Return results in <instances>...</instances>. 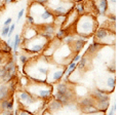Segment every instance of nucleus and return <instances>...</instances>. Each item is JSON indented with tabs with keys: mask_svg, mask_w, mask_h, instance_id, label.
Here are the masks:
<instances>
[{
	"mask_svg": "<svg viewBox=\"0 0 123 115\" xmlns=\"http://www.w3.org/2000/svg\"><path fill=\"white\" fill-rule=\"evenodd\" d=\"M94 19L89 16H82L77 22V33L78 36L87 37L94 32Z\"/></svg>",
	"mask_w": 123,
	"mask_h": 115,
	"instance_id": "1",
	"label": "nucleus"
},
{
	"mask_svg": "<svg viewBox=\"0 0 123 115\" xmlns=\"http://www.w3.org/2000/svg\"><path fill=\"white\" fill-rule=\"evenodd\" d=\"M28 91L37 99L47 100L52 95V87L47 83H33Z\"/></svg>",
	"mask_w": 123,
	"mask_h": 115,
	"instance_id": "2",
	"label": "nucleus"
},
{
	"mask_svg": "<svg viewBox=\"0 0 123 115\" xmlns=\"http://www.w3.org/2000/svg\"><path fill=\"white\" fill-rule=\"evenodd\" d=\"M18 100H20V103H22L24 106L26 107H29L31 105L35 104V103L38 101V99L36 97L29 93L28 90H23L18 94Z\"/></svg>",
	"mask_w": 123,
	"mask_h": 115,
	"instance_id": "3",
	"label": "nucleus"
},
{
	"mask_svg": "<svg viewBox=\"0 0 123 115\" xmlns=\"http://www.w3.org/2000/svg\"><path fill=\"white\" fill-rule=\"evenodd\" d=\"M113 34L114 32L111 33V31H109L106 28H98L94 33V37L98 40V42L102 44V43H106V40L111 38V35H113Z\"/></svg>",
	"mask_w": 123,
	"mask_h": 115,
	"instance_id": "4",
	"label": "nucleus"
},
{
	"mask_svg": "<svg viewBox=\"0 0 123 115\" xmlns=\"http://www.w3.org/2000/svg\"><path fill=\"white\" fill-rule=\"evenodd\" d=\"M42 30H43V32L40 33L41 35L44 38H46L47 40L51 39L53 37V35H55V24H52V23H50V24H44L42 26Z\"/></svg>",
	"mask_w": 123,
	"mask_h": 115,
	"instance_id": "5",
	"label": "nucleus"
},
{
	"mask_svg": "<svg viewBox=\"0 0 123 115\" xmlns=\"http://www.w3.org/2000/svg\"><path fill=\"white\" fill-rule=\"evenodd\" d=\"M78 37H79L78 39H76L72 42L73 51H74L76 53H78L84 47V45L86 43V39H87V37H85V36H78Z\"/></svg>",
	"mask_w": 123,
	"mask_h": 115,
	"instance_id": "6",
	"label": "nucleus"
},
{
	"mask_svg": "<svg viewBox=\"0 0 123 115\" xmlns=\"http://www.w3.org/2000/svg\"><path fill=\"white\" fill-rule=\"evenodd\" d=\"M91 98L94 101H101V100H110V97L106 90L103 89H95L91 93Z\"/></svg>",
	"mask_w": 123,
	"mask_h": 115,
	"instance_id": "7",
	"label": "nucleus"
},
{
	"mask_svg": "<svg viewBox=\"0 0 123 115\" xmlns=\"http://www.w3.org/2000/svg\"><path fill=\"white\" fill-rule=\"evenodd\" d=\"M39 18L41 19V21L45 22V24H50V23H53V19H55L52 11H50L47 8L43 9V11L40 13Z\"/></svg>",
	"mask_w": 123,
	"mask_h": 115,
	"instance_id": "8",
	"label": "nucleus"
},
{
	"mask_svg": "<svg viewBox=\"0 0 123 115\" xmlns=\"http://www.w3.org/2000/svg\"><path fill=\"white\" fill-rule=\"evenodd\" d=\"M66 69H67V67H65L64 69H62V70H57L55 72H53L52 74H50V76H49V77H50V79H49V83L60 81V80L64 77L65 72H66Z\"/></svg>",
	"mask_w": 123,
	"mask_h": 115,
	"instance_id": "9",
	"label": "nucleus"
},
{
	"mask_svg": "<svg viewBox=\"0 0 123 115\" xmlns=\"http://www.w3.org/2000/svg\"><path fill=\"white\" fill-rule=\"evenodd\" d=\"M3 68H4V70L7 72V73H9L10 75H13V76L15 75V70H17V66H15L14 61L9 60L6 64L3 65Z\"/></svg>",
	"mask_w": 123,
	"mask_h": 115,
	"instance_id": "10",
	"label": "nucleus"
},
{
	"mask_svg": "<svg viewBox=\"0 0 123 115\" xmlns=\"http://www.w3.org/2000/svg\"><path fill=\"white\" fill-rule=\"evenodd\" d=\"M9 89L7 83H1L0 84V101H3V100L8 99L9 96Z\"/></svg>",
	"mask_w": 123,
	"mask_h": 115,
	"instance_id": "11",
	"label": "nucleus"
},
{
	"mask_svg": "<svg viewBox=\"0 0 123 115\" xmlns=\"http://www.w3.org/2000/svg\"><path fill=\"white\" fill-rule=\"evenodd\" d=\"M52 13H55V16H67V14L69 13V10L65 5L59 4L57 6H55V8H53Z\"/></svg>",
	"mask_w": 123,
	"mask_h": 115,
	"instance_id": "12",
	"label": "nucleus"
},
{
	"mask_svg": "<svg viewBox=\"0 0 123 115\" xmlns=\"http://www.w3.org/2000/svg\"><path fill=\"white\" fill-rule=\"evenodd\" d=\"M69 89H70V86H69V84L67 82L61 81L55 86V93H59V94H65Z\"/></svg>",
	"mask_w": 123,
	"mask_h": 115,
	"instance_id": "13",
	"label": "nucleus"
},
{
	"mask_svg": "<svg viewBox=\"0 0 123 115\" xmlns=\"http://www.w3.org/2000/svg\"><path fill=\"white\" fill-rule=\"evenodd\" d=\"M61 108H63V105H62L59 101H56L55 99L51 100L48 104V109H49V111H51V112H55V111L60 110Z\"/></svg>",
	"mask_w": 123,
	"mask_h": 115,
	"instance_id": "14",
	"label": "nucleus"
},
{
	"mask_svg": "<svg viewBox=\"0 0 123 115\" xmlns=\"http://www.w3.org/2000/svg\"><path fill=\"white\" fill-rule=\"evenodd\" d=\"M108 10V0H99L98 5V11L99 14H106Z\"/></svg>",
	"mask_w": 123,
	"mask_h": 115,
	"instance_id": "15",
	"label": "nucleus"
},
{
	"mask_svg": "<svg viewBox=\"0 0 123 115\" xmlns=\"http://www.w3.org/2000/svg\"><path fill=\"white\" fill-rule=\"evenodd\" d=\"M92 105H94V100L92 99L91 97H89V98H84V99H82L81 101L79 102V106L81 107V108H83V107L92 106Z\"/></svg>",
	"mask_w": 123,
	"mask_h": 115,
	"instance_id": "16",
	"label": "nucleus"
},
{
	"mask_svg": "<svg viewBox=\"0 0 123 115\" xmlns=\"http://www.w3.org/2000/svg\"><path fill=\"white\" fill-rule=\"evenodd\" d=\"M102 46V44L99 43L98 41H94L93 43H91L88 47V51H87V53H94L97 51H98V48Z\"/></svg>",
	"mask_w": 123,
	"mask_h": 115,
	"instance_id": "17",
	"label": "nucleus"
},
{
	"mask_svg": "<svg viewBox=\"0 0 123 115\" xmlns=\"http://www.w3.org/2000/svg\"><path fill=\"white\" fill-rule=\"evenodd\" d=\"M87 62H88V59H87L86 55L84 56V57H81L80 61L77 63V66L79 67V70H84L85 67H86V65H87Z\"/></svg>",
	"mask_w": 123,
	"mask_h": 115,
	"instance_id": "18",
	"label": "nucleus"
},
{
	"mask_svg": "<svg viewBox=\"0 0 123 115\" xmlns=\"http://www.w3.org/2000/svg\"><path fill=\"white\" fill-rule=\"evenodd\" d=\"M67 34H68L67 29H60L59 31H57V32L55 33V37H56V39H57V40L62 41L65 37L67 36Z\"/></svg>",
	"mask_w": 123,
	"mask_h": 115,
	"instance_id": "19",
	"label": "nucleus"
},
{
	"mask_svg": "<svg viewBox=\"0 0 123 115\" xmlns=\"http://www.w3.org/2000/svg\"><path fill=\"white\" fill-rule=\"evenodd\" d=\"M115 84H116V79H115L114 76H110V77H108V79H107V86L109 87L111 90L114 89Z\"/></svg>",
	"mask_w": 123,
	"mask_h": 115,
	"instance_id": "20",
	"label": "nucleus"
},
{
	"mask_svg": "<svg viewBox=\"0 0 123 115\" xmlns=\"http://www.w3.org/2000/svg\"><path fill=\"white\" fill-rule=\"evenodd\" d=\"M21 45V37H20V34H15L14 36V40H13V51H17L18 46Z\"/></svg>",
	"mask_w": 123,
	"mask_h": 115,
	"instance_id": "21",
	"label": "nucleus"
},
{
	"mask_svg": "<svg viewBox=\"0 0 123 115\" xmlns=\"http://www.w3.org/2000/svg\"><path fill=\"white\" fill-rule=\"evenodd\" d=\"M74 40H75V35L74 34H67V36L63 39V42L65 44H71Z\"/></svg>",
	"mask_w": 123,
	"mask_h": 115,
	"instance_id": "22",
	"label": "nucleus"
},
{
	"mask_svg": "<svg viewBox=\"0 0 123 115\" xmlns=\"http://www.w3.org/2000/svg\"><path fill=\"white\" fill-rule=\"evenodd\" d=\"M75 10H76L77 14H83L85 13V6H84V4H82V3H78L75 7Z\"/></svg>",
	"mask_w": 123,
	"mask_h": 115,
	"instance_id": "23",
	"label": "nucleus"
},
{
	"mask_svg": "<svg viewBox=\"0 0 123 115\" xmlns=\"http://www.w3.org/2000/svg\"><path fill=\"white\" fill-rule=\"evenodd\" d=\"M18 60L23 65H26L27 63L29 62V57L26 56V55H20L18 56Z\"/></svg>",
	"mask_w": 123,
	"mask_h": 115,
	"instance_id": "24",
	"label": "nucleus"
},
{
	"mask_svg": "<svg viewBox=\"0 0 123 115\" xmlns=\"http://www.w3.org/2000/svg\"><path fill=\"white\" fill-rule=\"evenodd\" d=\"M8 102H9L8 99L3 100V101H0V109H1L2 111L3 110H6L7 109V105H8Z\"/></svg>",
	"mask_w": 123,
	"mask_h": 115,
	"instance_id": "25",
	"label": "nucleus"
},
{
	"mask_svg": "<svg viewBox=\"0 0 123 115\" xmlns=\"http://www.w3.org/2000/svg\"><path fill=\"white\" fill-rule=\"evenodd\" d=\"M27 23H28L29 25H34L35 24V19L32 14H28V17H27Z\"/></svg>",
	"mask_w": 123,
	"mask_h": 115,
	"instance_id": "26",
	"label": "nucleus"
},
{
	"mask_svg": "<svg viewBox=\"0 0 123 115\" xmlns=\"http://www.w3.org/2000/svg\"><path fill=\"white\" fill-rule=\"evenodd\" d=\"M15 29V24H12V25H9V30H8V34H7V37L10 38V36L12 35V32L14 31Z\"/></svg>",
	"mask_w": 123,
	"mask_h": 115,
	"instance_id": "27",
	"label": "nucleus"
},
{
	"mask_svg": "<svg viewBox=\"0 0 123 115\" xmlns=\"http://www.w3.org/2000/svg\"><path fill=\"white\" fill-rule=\"evenodd\" d=\"M48 1L49 0H34V2L37 3V4H39V5H41V6L46 5L48 3Z\"/></svg>",
	"mask_w": 123,
	"mask_h": 115,
	"instance_id": "28",
	"label": "nucleus"
},
{
	"mask_svg": "<svg viewBox=\"0 0 123 115\" xmlns=\"http://www.w3.org/2000/svg\"><path fill=\"white\" fill-rule=\"evenodd\" d=\"M8 30H9V26H4L3 27V29L1 30V33H2V36H7V34H8Z\"/></svg>",
	"mask_w": 123,
	"mask_h": 115,
	"instance_id": "29",
	"label": "nucleus"
},
{
	"mask_svg": "<svg viewBox=\"0 0 123 115\" xmlns=\"http://www.w3.org/2000/svg\"><path fill=\"white\" fill-rule=\"evenodd\" d=\"M18 115H33V114L26 109H21V110H18Z\"/></svg>",
	"mask_w": 123,
	"mask_h": 115,
	"instance_id": "30",
	"label": "nucleus"
},
{
	"mask_svg": "<svg viewBox=\"0 0 123 115\" xmlns=\"http://www.w3.org/2000/svg\"><path fill=\"white\" fill-rule=\"evenodd\" d=\"M2 51L3 52H6V53H9L11 51V47L8 46V45H6L5 42H4V45H3V47H2Z\"/></svg>",
	"mask_w": 123,
	"mask_h": 115,
	"instance_id": "31",
	"label": "nucleus"
},
{
	"mask_svg": "<svg viewBox=\"0 0 123 115\" xmlns=\"http://www.w3.org/2000/svg\"><path fill=\"white\" fill-rule=\"evenodd\" d=\"M80 59H81V56L79 55V53H76V55L73 57V59H72V62H74V63H78Z\"/></svg>",
	"mask_w": 123,
	"mask_h": 115,
	"instance_id": "32",
	"label": "nucleus"
},
{
	"mask_svg": "<svg viewBox=\"0 0 123 115\" xmlns=\"http://www.w3.org/2000/svg\"><path fill=\"white\" fill-rule=\"evenodd\" d=\"M24 13H25V9H21L20 11H18V19H17V22H20V21H21V19L23 18V16H24Z\"/></svg>",
	"mask_w": 123,
	"mask_h": 115,
	"instance_id": "33",
	"label": "nucleus"
},
{
	"mask_svg": "<svg viewBox=\"0 0 123 115\" xmlns=\"http://www.w3.org/2000/svg\"><path fill=\"white\" fill-rule=\"evenodd\" d=\"M11 22H12V18H7L4 22V26H9L11 24Z\"/></svg>",
	"mask_w": 123,
	"mask_h": 115,
	"instance_id": "34",
	"label": "nucleus"
},
{
	"mask_svg": "<svg viewBox=\"0 0 123 115\" xmlns=\"http://www.w3.org/2000/svg\"><path fill=\"white\" fill-rule=\"evenodd\" d=\"M115 110H116V105L113 104V106L111 107V111H110L109 115H114V114H115Z\"/></svg>",
	"mask_w": 123,
	"mask_h": 115,
	"instance_id": "35",
	"label": "nucleus"
},
{
	"mask_svg": "<svg viewBox=\"0 0 123 115\" xmlns=\"http://www.w3.org/2000/svg\"><path fill=\"white\" fill-rule=\"evenodd\" d=\"M1 115H13L12 111H8V110H3V112Z\"/></svg>",
	"mask_w": 123,
	"mask_h": 115,
	"instance_id": "36",
	"label": "nucleus"
},
{
	"mask_svg": "<svg viewBox=\"0 0 123 115\" xmlns=\"http://www.w3.org/2000/svg\"><path fill=\"white\" fill-rule=\"evenodd\" d=\"M5 44H6V45H8V46H10L11 48H12L13 42H11V39H10V38H8V39H7V41L5 42Z\"/></svg>",
	"mask_w": 123,
	"mask_h": 115,
	"instance_id": "37",
	"label": "nucleus"
},
{
	"mask_svg": "<svg viewBox=\"0 0 123 115\" xmlns=\"http://www.w3.org/2000/svg\"><path fill=\"white\" fill-rule=\"evenodd\" d=\"M3 63H4V57H3V55L1 53V51H0V66H1V65H3Z\"/></svg>",
	"mask_w": 123,
	"mask_h": 115,
	"instance_id": "38",
	"label": "nucleus"
},
{
	"mask_svg": "<svg viewBox=\"0 0 123 115\" xmlns=\"http://www.w3.org/2000/svg\"><path fill=\"white\" fill-rule=\"evenodd\" d=\"M87 115H104V112H103V111H98V112H95V113L87 114Z\"/></svg>",
	"mask_w": 123,
	"mask_h": 115,
	"instance_id": "39",
	"label": "nucleus"
},
{
	"mask_svg": "<svg viewBox=\"0 0 123 115\" xmlns=\"http://www.w3.org/2000/svg\"><path fill=\"white\" fill-rule=\"evenodd\" d=\"M2 1H3V3H4V4H9V3L13 2L14 0H2Z\"/></svg>",
	"mask_w": 123,
	"mask_h": 115,
	"instance_id": "40",
	"label": "nucleus"
},
{
	"mask_svg": "<svg viewBox=\"0 0 123 115\" xmlns=\"http://www.w3.org/2000/svg\"><path fill=\"white\" fill-rule=\"evenodd\" d=\"M110 1H111V2H112V3H113V4H115V3H116V0H110Z\"/></svg>",
	"mask_w": 123,
	"mask_h": 115,
	"instance_id": "41",
	"label": "nucleus"
},
{
	"mask_svg": "<svg viewBox=\"0 0 123 115\" xmlns=\"http://www.w3.org/2000/svg\"><path fill=\"white\" fill-rule=\"evenodd\" d=\"M1 3H3V1H2V0H0V4H1Z\"/></svg>",
	"mask_w": 123,
	"mask_h": 115,
	"instance_id": "42",
	"label": "nucleus"
},
{
	"mask_svg": "<svg viewBox=\"0 0 123 115\" xmlns=\"http://www.w3.org/2000/svg\"><path fill=\"white\" fill-rule=\"evenodd\" d=\"M0 33H1V29H0Z\"/></svg>",
	"mask_w": 123,
	"mask_h": 115,
	"instance_id": "43",
	"label": "nucleus"
}]
</instances>
